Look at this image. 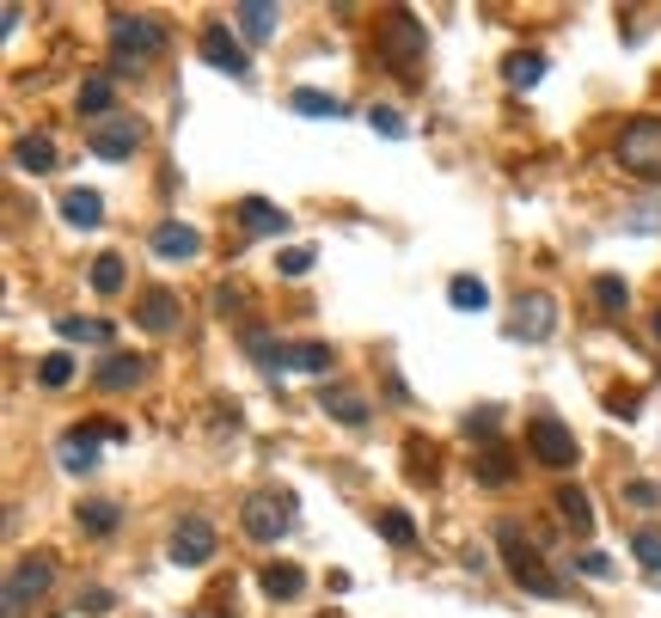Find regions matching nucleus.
Segmentation results:
<instances>
[{
    "mask_svg": "<svg viewBox=\"0 0 661 618\" xmlns=\"http://www.w3.org/2000/svg\"><path fill=\"white\" fill-rule=\"evenodd\" d=\"M496 552H503L508 576H515L527 594H539V600H557V594H564V582H557L552 569H545V557L533 552V540L521 533L515 521H496Z\"/></svg>",
    "mask_w": 661,
    "mask_h": 618,
    "instance_id": "f257e3e1",
    "label": "nucleus"
},
{
    "mask_svg": "<svg viewBox=\"0 0 661 618\" xmlns=\"http://www.w3.org/2000/svg\"><path fill=\"white\" fill-rule=\"evenodd\" d=\"M239 526H245V540L252 545H276L294 533V496L288 490H252L245 509H239Z\"/></svg>",
    "mask_w": 661,
    "mask_h": 618,
    "instance_id": "f03ea898",
    "label": "nucleus"
},
{
    "mask_svg": "<svg viewBox=\"0 0 661 618\" xmlns=\"http://www.w3.org/2000/svg\"><path fill=\"white\" fill-rule=\"evenodd\" d=\"M245 349H252L270 374H330V343H270L252 331Z\"/></svg>",
    "mask_w": 661,
    "mask_h": 618,
    "instance_id": "7ed1b4c3",
    "label": "nucleus"
},
{
    "mask_svg": "<svg viewBox=\"0 0 661 618\" xmlns=\"http://www.w3.org/2000/svg\"><path fill=\"white\" fill-rule=\"evenodd\" d=\"M380 62L386 67H398V74H417V67H423V55H429V38H423V25H417V19L410 13H386L380 19Z\"/></svg>",
    "mask_w": 661,
    "mask_h": 618,
    "instance_id": "20e7f679",
    "label": "nucleus"
},
{
    "mask_svg": "<svg viewBox=\"0 0 661 618\" xmlns=\"http://www.w3.org/2000/svg\"><path fill=\"white\" fill-rule=\"evenodd\" d=\"M619 166L637 178H661V117H631L619 129Z\"/></svg>",
    "mask_w": 661,
    "mask_h": 618,
    "instance_id": "39448f33",
    "label": "nucleus"
},
{
    "mask_svg": "<svg viewBox=\"0 0 661 618\" xmlns=\"http://www.w3.org/2000/svg\"><path fill=\"white\" fill-rule=\"evenodd\" d=\"M111 50H117V62H147V55L166 50V25L159 19H141V13H117L111 19Z\"/></svg>",
    "mask_w": 661,
    "mask_h": 618,
    "instance_id": "423d86ee",
    "label": "nucleus"
},
{
    "mask_svg": "<svg viewBox=\"0 0 661 618\" xmlns=\"http://www.w3.org/2000/svg\"><path fill=\"white\" fill-rule=\"evenodd\" d=\"M50 557H19L13 569H7V618H25L31 606L50 594Z\"/></svg>",
    "mask_w": 661,
    "mask_h": 618,
    "instance_id": "0eeeda50",
    "label": "nucleus"
},
{
    "mask_svg": "<svg viewBox=\"0 0 661 618\" xmlns=\"http://www.w3.org/2000/svg\"><path fill=\"white\" fill-rule=\"evenodd\" d=\"M552 331H557V301H552V294H539V289L521 294L515 313H508V337H515V343H545Z\"/></svg>",
    "mask_w": 661,
    "mask_h": 618,
    "instance_id": "6e6552de",
    "label": "nucleus"
},
{
    "mask_svg": "<svg viewBox=\"0 0 661 618\" xmlns=\"http://www.w3.org/2000/svg\"><path fill=\"white\" fill-rule=\"evenodd\" d=\"M166 552H172V564H178V569L209 564V557H214V521H202V514H185V521L172 526Z\"/></svg>",
    "mask_w": 661,
    "mask_h": 618,
    "instance_id": "1a4fd4ad",
    "label": "nucleus"
},
{
    "mask_svg": "<svg viewBox=\"0 0 661 618\" xmlns=\"http://www.w3.org/2000/svg\"><path fill=\"white\" fill-rule=\"evenodd\" d=\"M527 448H533V460H545V465H576V434L557 417L527 422Z\"/></svg>",
    "mask_w": 661,
    "mask_h": 618,
    "instance_id": "9d476101",
    "label": "nucleus"
},
{
    "mask_svg": "<svg viewBox=\"0 0 661 618\" xmlns=\"http://www.w3.org/2000/svg\"><path fill=\"white\" fill-rule=\"evenodd\" d=\"M135 325L154 331V337H166V331L185 325V301H178L172 289H141V301H135Z\"/></svg>",
    "mask_w": 661,
    "mask_h": 618,
    "instance_id": "9b49d317",
    "label": "nucleus"
},
{
    "mask_svg": "<svg viewBox=\"0 0 661 618\" xmlns=\"http://www.w3.org/2000/svg\"><path fill=\"white\" fill-rule=\"evenodd\" d=\"M98 441H105V434H98L93 422H80V429H67L62 441H55V465H62V472H74V478L98 472Z\"/></svg>",
    "mask_w": 661,
    "mask_h": 618,
    "instance_id": "f8f14e48",
    "label": "nucleus"
},
{
    "mask_svg": "<svg viewBox=\"0 0 661 618\" xmlns=\"http://www.w3.org/2000/svg\"><path fill=\"white\" fill-rule=\"evenodd\" d=\"M86 147H93L98 159H129L135 147H141V123L135 117H105L98 129H86Z\"/></svg>",
    "mask_w": 661,
    "mask_h": 618,
    "instance_id": "ddd939ff",
    "label": "nucleus"
},
{
    "mask_svg": "<svg viewBox=\"0 0 661 618\" xmlns=\"http://www.w3.org/2000/svg\"><path fill=\"white\" fill-rule=\"evenodd\" d=\"M197 50H202V62H209V67H221V74H233V80H245V74H252V55L239 50V38H233L227 25H209V31H202V43H197Z\"/></svg>",
    "mask_w": 661,
    "mask_h": 618,
    "instance_id": "4468645a",
    "label": "nucleus"
},
{
    "mask_svg": "<svg viewBox=\"0 0 661 618\" xmlns=\"http://www.w3.org/2000/svg\"><path fill=\"white\" fill-rule=\"evenodd\" d=\"M147 245H154V258H166V263H190V258H202V233H197V227H185V221H159Z\"/></svg>",
    "mask_w": 661,
    "mask_h": 618,
    "instance_id": "2eb2a0df",
    "label": "nucleus"
},
{
    "mask_svg": "<svg viewBox=\"0 0 661 618\" xmlns=\"http://www.w3.org/2000/svg\"><path fill=\"white\" fill-rule=\"evenodd\" d=\"M141 374H147V356H123V349H111V356L93 368V386H98V392H129V386H141Z\"/></svg>",
    "mask_w": 661,
    "mask_h": 618,
    "instance_id": "dca6fc26",
    "label": "nucleus"
},
{
    "mask_svg": "<svg viewBox=\"0 0 661 618\" xmlns=\"http://www.w3.org/2000/svg\"><path fill=\"white\" fill-rule=\"evenodd\" d=\"M318 410L337 417L344 429H361V422H368V398H361L356 386H318Z\"/></svg>",
    "mask_w": 661,
    "mask_h": 618,
    "instance_id": "f3484780",
    "label": "nucleus"
},
{
    "mask_svg": "<svg viewBox=\"0 0 661 618\" xmlns=\"http://www.w3.org/2000/svg\"><path fill=\"white\" fill-rule=\"evenodd\" d=\"M233 25H239V38H245V43H270V38H276V25H282V13H276V7H264V0H245V7H233Z\"/></svg>",
    "mask_w": 661,
    "mask_h": 618,
    "instance_id": "a211bd4d",
    "label": "nucleus"
},
{
    "mask_svg": "<svg viewBox=\"0 0 661 618\" xmlns=\"http://www.w3.org/2000/svg\"><path fill=\"white\" fill-rule=\"evenodd\" d=\"M258 588H264L270 600H301V594H306V569L301 564H282V557H276V564H264Z\"/></svg>",
    "mask_w": 661,
    "mask_h": 618,
    "instance_id": "6ab92c4d",
    "label": "nucleus"
},
{
    "mask_svg": "<svg viewBox=\"0 0 661 618\" xmlns=\"http://www.w3.org/2000/svg\"><path fill=\"white\" fill-rule=\"evenodd\" d=\"M239 227H245L252 239H270V233L288 227V214H282L276 202H264V197H245V202H239Z\"/></svg>",
    "mask_w": 661,
    "mask_h": 618,
    "instance_id": "aec40b11",
    "label": "nucleus"
},
{
    "mask_svg": "<svg viewBox=\"0 0 661 618\" xmlns=\"http://www.w3.org/2000/svg\"><path fill=\"white\" fill-rule=\"evenodd\" d=\"M503 80L515 86V93H533V86L545 80V55H539V50H515V55L503 62Z\"/></svg>",
    "mask_w": 661,
    "mask_h": 618,
    "instance_id": "412c9836",
    "label": "nucleus"
},
{
    "mask_svg": "<svg viewBox=\"0 0 661 618\" xmlns=\"http://www.w3.org/2000/svg\"><path fill=\"white\" fill-rule=\"evenodd\" d=\"M62 221L80 227V233L105 221V202H98V190H67V197H62Z\"/></svg>",
    "mask_w": 661,
    "mask_h": 618,
    "instance_id": "4be33fe9",
    "label": "nucleus"
},
{
    "mask_svg": "<svg viewBox=\"0 0 661 618\" xmlns=\"http://www.w3.org/2000/svg\"><path fill=\"white\" fill-rule=\"evenodd\" d=\"M111 105H117V80H111V74H93L86 86H80V117H98V123H105Z\"/></svg>",
    "mask_w": 661,
    "mask_h": 618,
    "instance_id": "5701e85b",
    "label": "nucleus"
},
{
    "mask_svg": "<svg viewBox=\"0 0 661 618\" xmlns=\"http://www.w3.org/2000/svg\"><path fill=\"white\" fill-rule=\"evenodd\" d=\"M13 166L19 171H50L55 166V142H50V135H19V142H13Z\"/></svg>",
    "mask_w": 661,
    "mask_h": 618,
    "instance_id": "b1692460",
    "label": "nucleus"
},
{
    "mask_svg": "<svg viewBox=\"0 0 661 618\" xmlns=\"http://www.w3.org/2000/svg\"><path fill=\"white\" fill-rule=\"evenodd\" d=\"M117 521H123V509H117V502H105V496L80 502V526H86L93 540H111V533H117Z\"/></svg>",
    "mask_w": 661,
    "mask_h": 618,
    "instance_id": "393cba45",
    "label": "nucleus"
},
{
    "mask_svg": "<svg viewBox=\"0 0 661 618\" xmlns=\"http://www.w3.org/2000/svg\"><path fill=\"white\" fill-rule=\"evenodd\" d=\"M55 331H62V343H93V349L111 343V318H55Z\"/></svg>",
    "mask_w": 661,
    "mask_h": 618,
    "instance_id": "a878e982",
    "label": "nucleus"
},
{
    "mask_svg": "<svg viewBox=\"0 0 661 618\" xmlns=\"http://www.w3.org/2000/svg\"><path fill=\"white\" fill-rule=\"evenodd\" d=\"M557 509H564V521L576 526V533H588V526H595V502H588L576 484H564V490H557Z\"/></svg>",
    "mask_w": 661,
    "mask_h": 618,
    "instance_id": "bb28decb",
    "label": "nucleus"
},
{
    "mask_svg": "<svg viewBox=\"0 0 661 618\" xmlns=\"http://www.w3.org/2000/svg\"><path fill=\"white\" fill-rule=\"evenodd\" d=\"M508 478H515V460H508L503 448H484L478 453V484H490V490H503Z\"/></svg>",
    "mask_w": 661,
    "mask_h": 618,
    "instance_id": "cd10ccee",
    "label": "nucleus"
},
{
    "mask_svg": "<svg viewBox=\"0 0 661 618\" xmlns=\"http://www.w3.org/2000/svg\"><path fill=\"white\" fill-rule=\"evenodd\" d=\"M448 301L460 306V313H484V306H490V289H484L478 276H453V282H448Z\"/></svg>",
    "mask_w": 661,
    "mask_h": 618,
    "instance_id": "c85d7f7f",
    "label": "nucleus"
},
{
    "mask_svg": "<svg viewBox=\"0 0 661 618\" xmlns=\"http://www.w3.org/2000/svg\"><path fill=\"white\" fill-rule=\"evenodd\" d=\"M374 526H380L386 545H417V526H410L405 509H380V514H374Z\"/></svg>",
    "mask_w": 661,
    "mask_h": 618,
    "instance_id": "c756f323",
    "label": "nucleus"
},
{
    "mask_svg": "<svg viewBox=\"0 0 661 618\" xmlns=\"http://www.w3.org/2000/svg\"><path fill=\"white\" fill-rule=\"evenodd\" d=\"M93 289L105 294V301H111V294H123V258H117V251H98V258H93Z\"/></svg>",
    "mask_w": 661,
    "mask_h": 618,
    "instance_id": "7c9ffc66",
    "label": "nucleus"
},
{
    "mask_svg": "<svg viewBox=\"0 0 661 618\" xmlns=\"http://www.w3.org/2000/svg\"><path fill=\"white\" fill-rule=\"evenodd\" d=\"M67 380H74V356H67V349H55V356H43V362H38V386L62 392Z\"/></svg>",
    "mask_w": 661,
    "mask_h": 618,
    "instance_id": "2f4dec72",
    "label": "nucleus"
},
{
    "mask_svg": "<svg viewBox=\"0 0 661 618\" xmlns=\"http://www.w3.org/2000/svg\"><path fill=\"white\" fill-rule=\"evenodd\" d=\"M294 111H301V117H344V105H337V98L330 93H294Z\"/></svg>",
    "mask_w": 661,
    "mask_h": 618,
    "instance_id": "473e14b6",
    "label": "nucleus"
},
{
    "mask_svg": "<svg viewBox=\"0 0 661 618\" xmlns=\"http://www.w3.org/2000/svg\"><path fill=\"white\" fill-rule=\"evenodd\" d=\"M631 552H637V564H643L649 576H661V533H655V526H643V533H637Z\"/></svg>",
    "mask_w": 661,
    "mask_h": 618,
    "instance_id": "72a5a7b5",
    "label": "nucleus"
},
{
    "mask_svg": "<svg viewBox=\"0 0 661 618\" xmlns=\"http://www.w3.org/2000/svg\"><path fill=\"white\" fill-rule=\"evenodd\" d=\"M595 301H600V313H625V301H631V289H625L619 276H595Z\"/></svg>",
    "mask_w": 661,
    "mask_h": 618,
    "instance_id": "f704fd0d",
    "label": "nucleus"
},
{
    "mask_svg": "<svg viewBox=\"0 0 661 618\" xmlns=\"http://www.w3.org/2000/svg\"><path fill=\"white\" fill-rule=\"evenodd\" d=\"M368 129L386 135V142H405V117H398L392 105H374V111H368Z\"/></svg>",
    "mask_w": 661,
    "mask_h": 618,
    "instance_id": "c9c22d12",
    "label": "nucleus"
},
{
    "mask_svg": "<svg viewBox=\"0 0 661 618\" xmlns=\"http://www.w3.org/2000/svg\"><path fill=\"white\" fill-rule=\"evenodd\" d=\"M276 270H282V276H306V270H313V245H288L276 258Z\"/></svg>",
    "mask_w": 661,
    "mask_h": 618,
    "instance_id": "e433bc0d",
    "label": "nucleus"
},
{
    "mask_svg": "<svg viewBox=\"0 0 661 618\" xmlns=\"http://www.w3.org/2000/svg\"><path fill=\"white\" fill-rule=\"evenodd\" d=\"M465 434H472V441H496V410H472V417H465Z\"/></svg>",
    "mask_w": 661,
    "mask_h": 618,
    "instance_id": "4c0bfd02",
    "label": "nucleus"
},
{
    "mask_svg": "<svg viewBox=\"0 0 661 618\" xmlns=\"http://www.w3.org/2000/svg\"><path fill=\"white\" fill-rule=\"evenodd\" d=\"M576 569H583V576H595V582H607V576H612V557H600V552H583V557H576Z\"/></svg>",
    "mask_w": 661,
    "mask_h": 618,
    "instance_id": "58836bf2",
    "label": "nucleus"
},
{
    "mask_svg": "<svg viewBox=\"0 0 661 618\" xmlns=\"http://www.w3.org/2000/svg\"><path fill=\"white\" fill-rule=\"evenodd\" d=\"M410 465H417V472H410L417 484H436V453L429 448H410Z\"/></svg>",
    "mask_w": 661,
    "mask_h": 618,
    "instance_id": "ea45409f",
    "label": "nucleus"
},
{
    "mask_svg": "<svg viewBox=\"0 0 661 618\" xmlns=\"http://www.w3.org/2000/svg\"><path fill=\"white\" fill-rule=\"evenodd\" d=\"M80 606H86V612H105L111 594H105V588H86V594H80Z\"/></svg>",
    "mask_w": 661,
    "mask_h": 618,
    "instance_id": "a19ab883",
    "label": "nucleus"
},
{
    "mask_svg": "<svg viewBox=\"0 0 661 618\" xmlns=\"http://www.w3.org/2000/svg\"><path fill=\"white\" fill-rule=\"evenodd\" d=\"M655 343H661V313H655Z\"/></svg>",
    "mask_w": 661,
    "mask_h": 618,
    "instance_id": "79ce46f5",
    "label": "nucleus"
}]
</instances>
